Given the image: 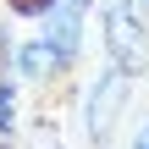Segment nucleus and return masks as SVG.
Here are the masks:
<instances>
[{
  "label": "nucleus",
  "mask_w": 149,
  "mask_h": 149,
  "mask_svg": "<svg viewBox=\"0 0 149 149\" xmlns=\"http://www.w3.org/2000/svg\"><path fill=\"white\" fill-rule=\"evenodd\" d=\"M100 22H105V50H111L116 72H127V77L149 72V28L138 0H100Z\"/></svg>",
  "instance_id": "obj_1"
},
{
  "label": "nucleus",
  "mask_w": 149,
  "mask_h": 149,
  "mask_svg": "<svg viewBox=\"0 0 149 149\" xmlns=\"http://www.w3.org/2000/svg\"><path fill=\"white\" fill-rule=\"evenodd\" d=\"M127 100H133V77H127V72H116V66L88 88L83 127H88V138H94V144H111V133H116V122H122V111H127Z\"/></svg>",
  "instance_id": "obj_2"
},
{
  "label": "nucleus",
  "mask_w": 149,
  "mask_h": 149,
  "mask_svg": "<svg viewBox=\"0 0 149 149\" xmlns=\"http://www.w3.org/2000/svg\"><path fill=\"white\" fill-rule=\"evenodd\" d=\"M138 11H149V0H138Z\"/></svg>",
  "instance_id": "obj_5"
},
{
  "label": "nucleus",
  "mask_w": 149,
  "mask_h": 149,
  "mask_svg": "<svg viewBox=\"0 0 149 149\" xmlns=\"http://www.w3.org/2000/svg\"><path fill=\"white\" fill-rule=\"evenodd\" d=\"M61 66H72V61H66V55H61L44 33H33L28 44H17V72H22L28 83H44V77H55Z\"/></svg>",
  "instance_id": "obj_3"
},
{
  "label": "nucleus",
  "mask_w": 149,
  "mask_h": 149,
  "mask_svg": "<svg viewBox=\"0 0 149 149\" xmlns=\"http://www.w3.org/2000/svg\"><path fill=\"white\" fill-rule=\"evenodd\" d=\"M133 149H149V122L138 127V138H133Z\"/></svg>",
  "instance_id": "obj_4"
}]
</instances>
